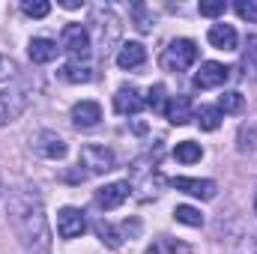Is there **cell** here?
I'll return each mask as SVG.
<instances>
[{
	"label": "cell",
	"mask_w": 257,
	"mask_h": 254,
	"mask_svg": "<svg viewBox=\"0 0 257 254\" xmlns=\"http://www.w3.org/2000/svg\"><path fill=\"white\" fill-rule=\"evenodd\" d=\"M93 227H96L99 239H102V242H108L111 248H120V245H123V239H126V236H123V227H114V224H111V221H105V218H99Z\"/></svg>",
	"instance_id": "44dd1931"
},
{
	"label": "cell",
	"mask_w": 257,
	"mask_h": 254,
	"mask_svg": "<svg viewBox=\"0 0 257 254\" xmlns=\"http://www.w3.org/2000/svg\"><path fill=\"white\" fill-rule=\"evenodd\" d=\"M57 42L54 39H45V36H36V39H30V45H27V54H30V60L33 63H51L54 57H57Z\"/></svg>",
	"instance_id": "e0dca14e"
},
{
	"label": "cell",
	"mask_w": 257,
	"mask_h": 254,
	"mask_svg": "<svg viewBox=\"0 0 257 254\" xmlns=\"http://www.w3.org/2000/svg\"><path fill=\"white\" fill-rule=\"evenodd\" d=\"M242 69L248 78L257 81V36H248L245 39V48H242Z\"/></svg>",
	"instance_id": "484cf974"
},
{
	"label": "cell",
	"mask_w": 257,
	"mask_h": 254,
	"mask_svg": "<svg viewBox=\"0 0 257 254\" xmlns=\"http://www.w3.org/2000/svg\"><path fill=\"white\" fill-rule=\"evenodd\" d=\"M174 156H177V162H183V165H194V162H200L203 150H200V144H194V141H180L177 150H174Z\"/></svg>",
	"instance_id": "cb8c5ba5"
},
{
	"label": "cell",
	"mask_w": 257,
	"mask_h": 254,
	"mask_svg": "<svg viewBox=\"0 0 257 254\" xmlns=\"http://www.w3.org/2000/svg\"><path fill=\"white\" fill-rule=\"evenodd\" d=\"M236 15L242 18V21H257V3L254 0H236Z\"/></svg>",
	"instance_id": "f546056e"
},
{
	"label": "cell",
	"mask_w": 257,
	"mask_h": 254,
	"mask_svg": "<svg viewBox=\"0 0 257 254\" xmlns=\"http://www.w3.org/2000/svg\"><path fill=\"white\" fill-rule=\"evenodd\" d=\"M144 105H147V102H144V96H141V90H138L135 84H123V87L117 90V96H114V111L123 114V117L138 114Z\"/></svg>",
	"instance_id": "8fae6325"
},
{
	"label": "cell",
	"mask_w": 257,
	"mask_h": 254,
	"mask_svg": "<svg viewBox=\"0 0 257 254\" xmlns=\"http://www.w3.org/2000/svg\"><path fill=\"white\" fill-rule=\"evenodd\" d=\"M144 60H147V51H144L141 42H126L117 51V66L120 69H138V66H144Z\"/></svg>",
	"instance_id": "d6986e66"
},
{
	"label": "cell",
	"mask_w": 257,
	"mask_h": 254,
	"mask_svg": "<svg viewBox=\"0 0 257 254\" xmlns=\"http://www.w3.org/2000/svg\"><path fill=\"white\" fill-rule=\"evenodd\" d=\"M135 174H138V183H135V191H141L138 197L141 200H150V197H156L159 189H162V174H159V168L153 165V168H135Z\"/></svg>",
	"instance_id": "4fadbf2b"
},
{
	"label": "cell",
	"mask_w": 257,
	"mask_h": 254,
	"mask_svg": "<svg viewBox=\"0 0 257 254\" xmlns=\"http://www.w3.org/2000/svg\"><path fill=\"white\" fill-rule=\"evenodd\" d=\"M99 120H102L99 102L84 99V102H78V105L72 108V123H75L78 129H93V126H99Z\"/></svg>",
	"instance_id": "9a60e30c"
},
{
	"label": "cell",
	"mask_w": 257,
	"mask_h": 254,
	"mask_svg": "<svg viewBox=\"0 0 257 254\" xmlns=\"http://www.w3.org/2000/svg\"><path fill=\"white\" fill-rule=\"evenodd\" d=\"M78 168H84V177H99V174H108L117 168V156L111 147L105 144H87L81 147V156H78Z\"/></svg>",
	"instance_id": "3957f363"
},
{
	"label": "cell",
	"mask_w": 257,
	"mask_h": 254,
	"mask_svg": "<svg viewBox=\"0 0 257 254\" xmlns=\"http://www.w3.org/2000/svg\"><path fill=\"white\" fill-rule=\"evenodd\" d=\"M227 78H230V69L227 66L215 63V60H206V63H200V69L194 72L192 84H194V90H212V87H221Z\"/></svg>",
	"instance_id": "52a82bcc"
},
{
	"label": "cell",
	"mask_w": 257,
	"mask_h": 254,
	"mask_svg": "<svg viewBox=\"0 0 257 254\" xmlns=\"http://www.w3.org/2000/svg\"><path fill=\"white\" fill-rule=\"evenodd\" d=\"M9 224L21 245L33 254H48L51 251V227L45 218V203L42 194L33 186H21L9 194Z\"/></svg>",
	"instance_id": "6da1fadb"
},
{
	"label": "cell",
	"mask_w": 257,
	"mask_h": 254,
	"mask_svg": "<svg viewBox=\"0 0 257 254\" xmlns=\"http://www.w3.org/2000/svg\"><path fill=\"white\" fill-rule=\"evenodd\" d=\"M174 218H177L180 224H189V227H200V224H203L200 209H194V206H189V203H180V206L174 209Z\"/></svg>",
	"instance_id": "4316f807"
},
{
	"label": "cell",
	"mask_w": 257,
	"mask_h": 254,
	"mask_svg": "<svg viewBox=\"0 0 257 254\" xmlns=\"http://www.w3.org/2000/svg\"><path fill=\"white\" fill-rule=\"evenodd\" d=\"M197 9H200V15H206V18H215V15H224L227 3H224V0H209V3H200Z\"/></svg>",
	"instance_id": "4dcf8cb0"
},
{
	"label": "cell",
	"mask_w": 257,
	"mask_h": 254,
	"mask_svg": "<svg viewBox=\"0 0 257 254\" xmlns=\"http://www.w3.org/2000/svg\"><path fill=\"white\" fill-rule=\"evenodd\" d=\"M147 254H192V248H189L183 239H174V236H156V239L147 245Z\"/></svg>",
	"instance_id": "ffe728a7"
},
{
	"label": "cell",
	"mask_w": 257,
	"mask_h": 254,
	"mask_svg": "<svg viewBox=\"0 0 257 254\" xmlns=\"http://www.w3.org/2000/svg\"><path fill=\"white\" fill-rule=\"evenodd\" d=\"M242 102H245V99H242L239 90H224L215 108H218L221 114H239V111H242Z\"/></svg>",
	"instance_id": "d4e9b609"
},
{
	"label": "cell",
	"mask_w": 257,
	"mask_h": 254,
	"mask_svg": "<svg viewBox=\"0 0 257 254\" xmlns=\"http://www.w3.org/2000/svg\"><path fill=\"white\" fill-rule=\"evenodd\" d=\"M33 96H30V87H9V90H0V129L15 123L27 108H30Z\"/></svg>",
	"instance_id": "5b68a950"
},
{
	"label": "cell",
	"mask_w": 257,
	"mask_h": 254,
	"mask_svg": "<svg viewBox=\"0 0 257 254\" xmlns=\"http://www.w3.org/2000/svg\"><path fill=\"white\" fill-rule=\"evenodd\" d=\"M132 21H135V27L141 30V33H150L153 30V24H156V15H153V9L147 6V3H132Z\"/></svg>",
	"instance_id": "7402d4cb"
},
{
	"label": "cell",
	"mask_w": 257,
	"mask_h": 254,
	"mask_svg": "<svg viewBox=\"0 0 257 254\" xmlns=\"http://www.w3.org/2000/svg\"><path fill=\"white\" fill-rule=\"evenodd\" d=\"M57 78L66 81V84H90V81L96 78V72L87 63H75V60H72V63H66V66L57 69Z\"/></svg>",
	"instance_id": "ac0fdd59"
},
{
	"label": "cell",
	"mask_w": 257,
	"mask_h": 254,
	"mask_svg": "<svg viewBox=\"0 0 257 254\" xmlns=\"http://www.w3.org/2000/svg\"><path fill=\"white\" fill-rule=\"evenodd\" d=\"M0 194H3V180H0Z\"/></svg>",
	"instance_id": "e575fe53"
},
{
	"label": "cell",
	"mask_w": 257,
	"mask_h": 254,
	"mask_svg": "<svg viewBox=\"0 0 257 254\" xmlns=\"http://www.w3.org/2000/svg\"><path fill=\"white\" fill-rule=\"evenodd\" d=\"M165 117L174 123V126H186L194 120V108H192V99L189 96H171L168 108H165Z\"/></svg>",
	"instance_id": "5bb4252c"
},
{
	"label": "cell",
	"mask_w": 257,
	"mask_h": 254,
	"mask_svg": "<svg viewBox=\"0 0 257 254\" xmlns=\"http://www.w3.org/2000/svg\"><path fill=\"white\" fill-rule=\"evenodd\" d=\"M254 212H257V191H254Z\"/></svg>",
	"instance_id": "836d02e7"
},
{
	"label": "cell",
	"mask_w": 257,
	"mask_h": 254,
	"mask_svg": "<svg viewBox=\"0 0 257 254\" xmlns=\"http://www.w3.org/2000/svg\"><path fill=\"white\" fill-rule=\"evenodd\" d=\"M194 120H197V126L203 129V132H215V129L221 126V111L212 108V105H200L194 111Z\"/></svg>",
	"instance_id": "603a6c76"
},
{
	"label": "cell",
	"mask_w": 257,
	"mask_h": 254,
	"mask_svg": "<svg viewBox=\"0 0 257 254\" xmlns=\"http://www.w3.org/2000/svg\"><path fill=\"white\" fill-rule=\"evenodd\" d=\"M206 39H209V45L212 48H218V51H236V30L230 27V24H212L209 27V33H206Z\"/></svg>",
	"instance_id": "2e32d148"
},
{
	"label": "cell",
	"mask_w": 257,
	"mask_h": 254,
	"mask_svg": "<svg viewBox=\"0 0 257 254\" xmlns=\"http://www.w3.org/2000/svg\"><path fill=\"white\" fill-rule=\"evenodd\" d=\"M165 93H168V90H165V84H153L144 102H147V105H150L153 111H159V114H165V108H168V102H165Z\"/></svg>",
	"instance_id": "83f0119b"
},
{
	"label": "cell",
	"mask_w": 257,
	"mask_h": 254,
	"mask_svg": "<svg viewBox=\"0 0 257 254\" xmlns=\"http://www.w3.org/2000/svg\"><path fill=\"white\" fill-rule=\"evenodd\" d=\"M90 24H93V30H96V39H99V54L108 57V54H111V45L120 39V18L114 15V9L96 6Z\"/></svg>",
	"instance_id": "7a4b0ae2"
},
{
	"label": "cell",
	"mask_w": 257,
	"mask_h": 254,
	"mask_svg": "<svg viewBox=\"0 0 257 254\" xmlns=\"http://www.w3.org/2000/svg\"><path fill=\"white\" fill-rule=\"evenodd\" d=\"M33 150H36V156H42V159H51V162H57V159H66V153H69V147H66V141L57 135V132H39L36 138H33Z\"/></svg>",
	"instance_id": "ba28073f"
},
{
	"label": "cell",
	"mask_w": 257,
	"mask_h": 254,
	"mask_svg": "<svg viewBox=\"0 0 257 254\" xmlns=\"http://www.w3.org/2000/svg\"><path fill=\"white\" fill-rule=\"evenodd\" d=\"M128 191H132V186L126 183H108V186H102V189H96V206L99 209H117V206H123L128 197Z\"/></svg>",
	"instance_id": "30bf717a"
},
{
	"label": "cell",
	"mask_w": 257,
	"mask_h": 254,
	"mask_svg": "<svg viewBox=\"0 0 257 254\" xmlns=\"http://www.w3.org/2000/svg\"><path fill=\"white\" fill-rule=\"evenodd\" d=\"M87 230V218H84V212L78 209V206H63L60 212H57V233L63 236V239H75V236H81Z\"/></svg>",
	"instance_id": "9c48e42d"
},
{
	"label": "cell",
	"mask_w": 257,
	"mask_h": 254,
	"mask_svg": "<svg viewBox=\"0 0 257 254\" xmlns=\"http://www.w3.org/2000/svg\"><path fill=\"white\" fill-rule=\"evenodd\" d=\"M60 6H63V9H78L81 0H60Z\"/></svg>",
	"instance_id": "d6a6232c"
},
{
	"label": "cell",
	"mask_w": 257,
	"mask_h": 254,
	"mask_svg": "<svg viewBox=\"0 0 257 254\" xmlns=\"http://www.w3.org/2000/svg\"><path fill=\"white\" fill-rule=\"evenodd\" d=\"M21 12L27 18H45L51 12V3H45V0H24L21 3Z\"/></svg>",
	"instance_id": "f1b7e54d"
},
{
	"label": "cell",
	"mask_w": 257,
	"mask_h": 254,
	"mask_svg": "<svg viewBox=\"0 0 257 254\" xmlns=\"http://www.w3.org/2000/svg\"><path fill=\"white\" fill-rule=\"evenodd\" d=\"M194 60H197V45H194L192 39H174V42H168V48L162 51V69L165 72H186V69H192Z\"/></svg>",
	"instance_id": "277c9868"
},
{
	"label": "cell",
	"mask_w": 257,
	"mask_h": 254,
	"mask_svg": "<svg viewBox=\"0 0 257 254\" xmlns=\"http://www.w3.org/2000/svg\"><path fill=\"white\" fill-rule=\"evenodd\" d=\"M60 51H66L75 63H84V60L90 57V51H93L87 27H81V24H66L63 33H60Z\"/></svg>",
	"instance_id": "8992f818"
},
{
	"label": "cell",
	"mask_w": 257,
	"mask_h": 254,
	"mask_svg": "<svg viewBox=\"0 0 257 254\" xmlns=\"http://www.w3.org/2000/svg\"><path fill=\"white\" fill-rule=\"evenodd\" d=\"M171 186H174L177 191L192 194V197H200V200H212L215 191H218V186H215L212 180H194V177H174Z\"/></svg>",
	"instance_id": "7c38bea8"
},
{
	"label": "cell",
	"mask_w": 257,
	"mask_h": 254,
	"mask_svg": "<svg viewBox=\"0 0 257 254\" xmlns=\"http://www.w3.org/2000/svg\"><path fill=\"white\" fill-rule=\"evenodd\" d=\"M18 75V63L9 57V54H0V81H9Z\"/></svg>",
	"instance_id": "1f68e13d"
}]
</instances>
